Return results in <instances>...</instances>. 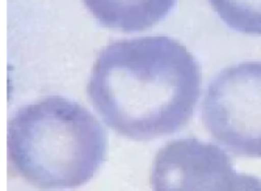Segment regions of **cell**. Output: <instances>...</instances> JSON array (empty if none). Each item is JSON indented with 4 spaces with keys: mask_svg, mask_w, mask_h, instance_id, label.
Instances as JSON below:
<instances>
[{
    "mask_svg": "<svg viewBox=\"0 0 261 191\" xmlns=\"http://www.w3.org/2000/svg\"><path fill=\"white\" fill-rule=\"evenodd\" d=\"M202 74L193 54L164 36L121 40L100 51L88 96L105 123L133 140L181 130L193 117Z\"/></svg>",
    "mask_w": 261,
    "mask_h": 191,
    "instance_id": "1",
    "label": "cell"
},
{
    "mask_svg": "<svg viewBox=\"0 0 261 191\" xmlns=\"http://www.w3.org/2000/svg\"><path fill=\"white\" fill-rule=\"evenodd\" d=\"M8 158L41 190L86 185L105 161L108 136L84 106L53 96L16 110L8 122Z\"/></svg>",
    "mask_w": 261,
    "mask_h": 191,
    "instance_id": "2",
    "label": "cell"
},
{
    "mask_svg": "<svg viewBox=\"0 0 261 191\" xmlns=\"http://www.w3.org/2000/svg\"><path fill=\"white\" fill-rule=\"evenodd\" d=\"M202 122L237 156L261 158V62L224 68L207 86Z\"/></svg>",
    "mask_w": 261,
    "mask_h": 191,
    "instance_id": "3",
    "label": "cell"
},
{
    "mask_svg": "<svg viewBox=\"0 0 261 191\" xmlns=\"http://www.w3.org/2000/svg\"><path fill=\"white\" fill-rule=\"evenodd\" d=\"M150 181L152 191H253L260 178L237 173L218 145L182 138L159 149Z\"/></svg>",
    "mask_w": 261,
    "mask_h": 191,
    "instance_id": "4",
    "label": "cell"
},
{
    "mask_svg": "<svg viewBox=\"0 0 261 191\" xmlns=\"http://www.w3.org/2000/svg\"><path fill=\"white\" fill-rule=\"evenodd\" d=\"M84 4L104 26L132 33L162 21L176 0H84Z\"/></svg>",
    "mask_w": 261,
    "mask_h": 191,
    "instance_id": "5",
    "label": "cell"
},
{
    "mask_svg": "<svg viewBox=\"0 0 261 191\" xmlns=\"http://www.w3.org/2000/svg\"><path fill=\"white\" fill-rule=\"evenodd\" d=\"M217 15L233 30L261 36V0H209Z\"/></svg>",
    "mask_w": 261,
    "mask_h": 191,
    "instance_id": "6",
    "label": "cell"
}]
</instances>
